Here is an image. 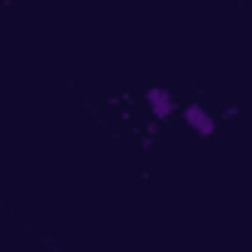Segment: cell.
<instances>
[{"instance_id":"6da1fadb","label":"cell","mask_w":252,"mask_h":252,"mask_svg":"<svg viewBox=\"0 0 252 252\" xmlns=\"http://www.w3.org/2000/svg\"><path fill=\"white\" fill-rule=\"evenodd\" d=\"M178 114H183V124L198 134V139H213V129H218V119L203 109V104H178Z\"/></svg>"},{"instance_id":"7a4b0ae2","label":"cell","mask_w":252,"mask_h":252,"mask_svg":"<svg viewBox=\"0 0 252 252\" xmlns=\"http://www.w3.org/2000/svg\"><path fill=\"white\" fill-rule=\"evenodd\" d=\"M144 99H149V109H154V119H173V114H178V104H173V94H168V89H158V84H154V89H149Z\"/></svg>"}]
</instances>
